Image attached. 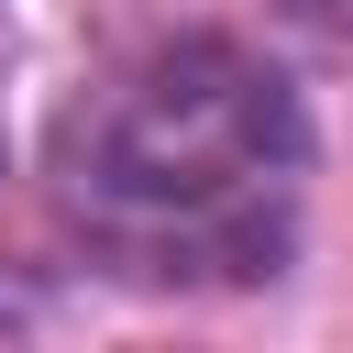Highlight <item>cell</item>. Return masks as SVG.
Here are the masks:
<instances>
[{
    "label": "cell",
    "instance_id": "cell-1",
    "mask_svg": "<svg viewBox=\"0 0 353 353\" xmlns=\"http://www.w3.org/2000/svg\"><path fill=\"white\" fill-rule=\"evenodd\" d=\"M298 210L309 110L265 55L221 33H176L110 66L55 132V221L121 287H276L298 254Z\"/></svg>",
    "mask_w": 353,
    "mask_h": 353
},
{
    "label": "cell",
    "instance_id": "cell-2",
    "mask_svg": "<svg viewBox=\"0 0 353 353\" xmlns=\"http://www.w3.org/2000/svg\"><path fill=\"white\" fill-rule=\"evenodd\" d=\"M298 33H320V44H353V0H276Z\"/></svg>",
    "mask_w": 353,
    "mask_h": 353
}]
</instances>
